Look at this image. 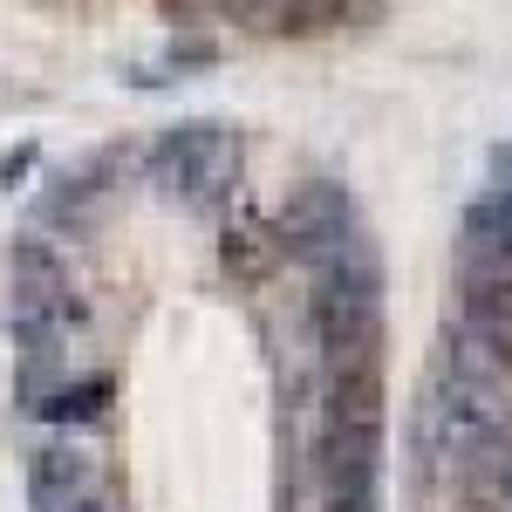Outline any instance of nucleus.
<instances>
[{
    "instance_id": "9d476101",
    "label": "nucleus",
    "mask_w": 512,
    "mask_h": 512,
    "mask_svg": "<svg viewBox=\"0 0 512 512\" xmlns=\"http://www.w3.org/2000/svg\"><path fill=\"white\" fill-rule=\"evenodd\" d=\"M69 512H110V499H103V492H89V499H82V506H69Z\"/></svg>"
},
{
    "instance_id": "f257e3e1",
    "label": "nucleus",
    "mask_w": 512,
    "mask_h": 512,
    "mask_svg": "<svg viewBox=\"0 0 512 512\" xmlns=\"http://www.w3.org/2000/svg\"><path fill=\"white\" fill-rule=\"evenodd\" d=\"M512 437V403L492 376H437V390L424 396V451L437 465L472 472L485 451H499Z\"/></svg>"
},
{
    "instance_id": "f03ea898",
    "label": "nucleus",
    "mask_w": 512,
    "mask_h": 512,
    "mask_svg": "<svg viewBox=\"0 0 512 512\" xmlns=\"http://www.w3.org/2000/svg\"><path fill=\"white\" fill-rule=\"evenodd\" d=\"M151 178L171 198L205 205V198H219L239 178V137L219 130V123H185V130H171L158 151H151Z\"/></svg>"
},
{
    "instance_id": "7ed1b4c3",
    "label": "nucleus",
    "mask_w": 512,
    "mask_h": 512,
    "mask_svg": "<svg viewBox=\"0 0 512 512\" xmlns=\"http://www.w3.org/2000/svg\"><path fill=\"white\" fill-rule=\"evenodd\" d=\"M89 492H96V472H89L82 451L48 444V451L28 458V499H35V512H69V506H82Z\"/></svg>"
},
{
    "instance_id": "0eeeda50",
    "label": "nucleus",
    "mask_w": 512,
    "mask_h": 512,
    "mask_svg": "<svg viewBox=\"0 0 512 512\" xmlns=\"http://www.w3.org/2000/svg\"><path fill=\"white\" fill-rule=\"evenodd\" d=\"M472 506L478 512H512V437L472 465Z\"/></svg>"
},
{
    "instance_id": "39448f33",
    "label": "nucleus",
    "mask_w": 512,
    "mask_h": 512,
    "mask_svg": "<svg viewBox=\"0 0 512 512\" xmlns=\"http://www.w3.org/2000/svg\"><path fill=\"white\" fill-rule=\"evenodd\" d=\"M342 233H349V198L335 192V185H308V192L287 205V219H280V239H294L308 260L328 253Z\"/></svg>"
},
{
    "instance_id": "1a4fd4ad",
    "label": "nucleus",
    "mask_w": 512,
    "mask_h": 512,
    "mask_svg": "<svg viewBox=\"0 0 512 512\" xmlns=\"http://www.w3.org/2000/svg\"><path fill=\"white\" fill-rule=\"evenodd\" d=\"M219 14H239V21H260V14H274L280 0H212Z\"/></svg>"
},
{
    "instance_id": "423d86ee",
    "label": "nucleus",
    "mask_w": 512,
    "mask_h": 512,
    "mask_svg": "<svg viewBox=\"0 0 512 512\" xmlns=\"http://www.w3.org/2000/svg\"><path fill=\"white\" fill-rule=\"evenodd\" d=\"M69 321H76V301H69L55 280H14V294H7V328H14L28 349L55 342Z\"/></svg>"
},
{
    "instance_id": "20e7f679",
    "label": "nucleus",
    "mask_w": 512,
    "mask_h": 512,
    "mask_svg": "<svg viewBox=\"0 0 512 512\" xmlns=\"http://www.w3.org/2000/svg\"><path fill=\"white\" fill-rule=\"evenodd\" d=\"M465 328H478L512 362V253H499V267H478L465 280Z\"/></svg>"
},
{
    "instance_id": "6e6552de",
    "label": "nucleus",
    "mask_w": 512,
    "mask_h": 512,
    "mask_svg": "<svg viewBox=\"0 0 512 512\" xmlns=\"http://www.w3.org/2000/svg\"><path fill=\"white\" fill-rule=\"evenodd\" d=\"M472 239L492 246V253H512V185H499L492 198L472 205Z\"/></svg>"
}]
</instances>
